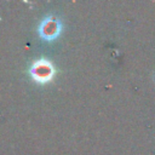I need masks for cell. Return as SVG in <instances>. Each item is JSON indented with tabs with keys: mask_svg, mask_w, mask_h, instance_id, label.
<instances>
[{
	"mask_svg": "<svg viewBox=\"0 0 155 155\" xmlns=\"http://www.w3.org/2000/svg\"><path fill=\"white\" fill-rule=\"evenodd\" d=\"M30 74L33 79L40 84H45L50 81L54 75V68L47 59H38L33 63L30 68Z\"/></svg>",
	"mask_w": 155,
	"mask_h": 155,
	"instance_id": "obj_1",
	"label": "cell"
},
{
	"mask_svg": "<svg viewBox=\"0 0 155 155\" xmlns=\"http://www.w3.org/2000/svg\"><path fill=\"white\" fill-rule=\"evenodd\" d=\"M62 25L59 19L50 16L45 19H42V22L40 23L39 27V33L41 35V38L46 39V40H53L54 38H57L61 33Z\"/></svg>",
	"mask_w": 155,
	"mask_h": 155,
	"instance_id": "obj_2",
	"label": "cell"
}]
</instances>
